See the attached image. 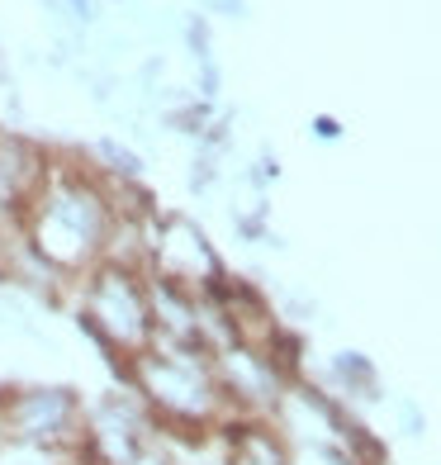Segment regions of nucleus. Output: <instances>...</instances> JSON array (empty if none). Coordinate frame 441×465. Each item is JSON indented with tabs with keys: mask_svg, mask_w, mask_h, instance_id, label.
<instances>
[{
	"mask_svg": "<svg viewBox=\"0 0 441 465\" xmlns=\"http://www.w3.org/2000/svg\"><path fill=\"white\" fill-rule=\"evenodd\" d=\"M114 223L119 214L110 200V181L67 153H53L44 185L34 190V200L19 214V232L29 238V247L67 281L86 276L95 262H104Z\"/></svg>",
	"mask_w": 441,
	"mask_h": 465,
	"instance_id": "f257e3e1",
	"label": "nucleus"
},
{
	"mask_svg": "<svg viewBox=\"0 0 441 465\" xmlns=\"http://www.w3.org/2000/svg\"><path fill=\"white\" fill-rule=\"evenodd\" d=\"M119 385H129L147 404L162 437H214L233 418L214 375V351L204 347L152 342L119 371Z\"/></svg>",
	"mask_w": 441,
	"mask_h": 465,
	"instance_id": "f03ea898",
	"label": "nucleus"
},
{
	"mask_svg": "<svg viewBox=\"0 0 441 465\" xmlns=\"http://www.w3.org/2000/svg\"><path fill=\"white\" fill-rule=\"evenodd\" d=\"M72 313L76 328L104 351V361H114V371H123L157 342L152 281L138 266L95 262L86 276L72 281Z\"/></svg>",
	"mask_w": 441,
	"mask_h": 465,
	"instance_id": "7ed1b4c3",
	"label": "nucleus"
},
{
	"mask_svg": "<svg viewBox=\"0 0 441 465\" xmlns=\"http://www.w3.org/2000/svg\"><path fill=\"white\" fill-rule=\"evenodd\" d=\"M81 422H86V404L67 385L0 390V441L44 456H72L81 447Z\"/></svg>",
	"mask_w": 441,
	"mask_h": 465,
	"instance_id": "20e7f679",
	"label": "nucleus"
},
{
	"mask_svg": "<svg viewBox=\"0 0 441 465\" xmlns=\"http://www.w3.org/2000/svg\"><path fill=\"white\" fill-rule=\"evenodd\" d=\"M147 276L166 281V285H181V290H195V294H209L228 276V266L195 219L157 214L152 232H147Z\"/></svg>",
	"mask_w": 441,
	"mask_h": 465,
	"instance_id": "39448f33",
	"label": "nucleus"
},
{
	"mask_svg": "<svg viewBox=\"0 0 441 465\" xmlns=\"http://www.w3.org/2000/svg\"><path fill=\"white\" fill-rule=\"evenodd\" d=\"M162 437L157 418L147 413V404L129 390L114 385L104 390L95 404H86V422H81V456L95 465H129L138 451H147Z\"/></svg>",
	"mask_w": 441,
	"mask_h": 465,
	"instance_id": "423d86ee",
	"label": "nucleus"
},
{
	"mask_svg": "<svg viewBox=\"0 0 441 465\" xmlns=\"http://www.w3.org/2000/svg\"><path fill=\"white\" fill-rule=\"evenodd\" d=\"M214 375H219L223 404H228L233 418H266L270 422L276 409H280V399H285V390H289L280 366L251 342H233V347L214 351Z\"/></svg>",
	"mask_w": 441,
	"mask_h": 465,
	"instance_id": "0eeeda50",
	"label": "nucleus"
},
{
	"mask_svg": "<svg viewBox=\"0 0 441 465\" xmlns=\"http://www.w3.org/2000/svg\"><path fill=\"white\" fill-rule=\"evenodd\" d=\"M328 375L332 385H338V399H380V371L370 366V356L361 351H338L328 361Z\"/></svg>",
	"mask_w": 441,
	"mask_h": 465,
	"instance_id": "6e6552de",
	"label": "nucleus"
},
{
	"mask_svg": "<svg viewBox=\"0 0 441 465\" xmlns=\"http://www.w3.org/2000/svg\"><path fill=\"white\" fill-rule=\"evenodd\" d=\"M91 157H95V172L104 181H142V166H147L133 147H123L119 138H95Z\"/></svg>",
	"mask_w": 441,
	"mask_h": 465,
	"instance_id": "1a4fd4ad",
	"label": "nucleus"
},
{
	"mask_svg": "<svg viewBox=\"0 0 441 465\" xmlns=\"http://www.w3.org/2000/svg\"><path fill=\"white\" fill-rule=\"evenodd\" d=\"M129 465H181V460H176V456H172V447H166V441L157 437L152 447H147V451H138Z\"/></svg>",
	"mask_w": 441,
	"mask_h": 465,
	"instance_id": "9d476101",
	"label": "nucleus"
},
{
	"mask_svg": "<svg viewBox=\"0 0 441 465\" xmlns=\"http://www.w3.org/2000/svg\"><path fill=\"white\" fill-rule=\"evenodd\" d=\"M62 15H72L76 25H95V15H100V0H62Z\"/></svg>",
	"mask_w": 441,
	"mask_h": 465,
	"instance_id": "9b49d317",
	"label": "nucleus"
},
{
	"mask_svg": "<svg viewBox=\"0 0 441 465\" xmlns=\"http://www.w3.org/2000/svg\"><path fill=\"white\" fill-rule=\"evenodd\" d=\"M204 10H214V15H233V19H242L247 15V0H200Z\"/></svg>",
	"mask_w": 441,
	"mask_h": 465,
	"instance_id": "f8f14e48",
	"label": "nucleus"
},
{
	"mask_svg": "<svg viewBox=\"0 0 441 465\" xmlns=\"http://www.w3.org/2000/svg\"><path fill=\"white\" fill-rule=\"evenodd\" d=\"M313 134H318L323 143H332V138H342V124L328 119V114H318V119H313Z\"/></svg>",
	"mask_w": 441,
	"mask_h": 465,
	"instance_id": "ddd939ff",
	"label": "nucleus"
},
{
	"mask_svg": "<svg viewBox=\"0 0 441 465\" xmlns=\"http://www.w3.org/2000/svg\"><path fill=\"white\" fill-rule=\"evenodd\" d=\"M398 418H404V428L417 437V432H423V413H417L413 404H408V399H404V404H398Z\"/></svg>",
	"mask_w": 441,
	"mask_h": 465,
	"instance_id": "4468645a",
	"label": "nucleus"
},
{
	"mask_svg": "<svg viewBox=\"0 0 441 465\" xmlns=\"http://www.w3.org/2000/svg\"><path fill=\"white\" fill-rule=\"evenodd\" d=\"M57 465H95V460H86V456H81V451H72V456H62Z\"/></svg>",
	"mask_w": 441,
	"mask_h": 465,
	"instance_id": "2eb2a0df",
	"label": "nucleus"
}]
</instances>
